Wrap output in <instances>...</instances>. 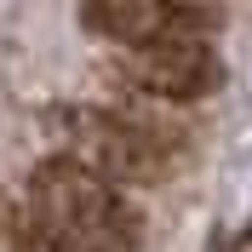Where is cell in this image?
<instances>
[{
  "instance_id": "3",
  "label": "cell",
  "mask_w": 252,
  "mask_h": 252,
  "mask_svg": "<svg viewBox=\"0 0 252 252\" xmlns=\"http://www.w3.org/2000/svg\"><path fill=\"white\" fill-rule=\"evenodd\" d=\"M103 75L155 103H201L223 86V58L206 46V34H166L126 46V63H103Z\"/></svg>"
},
{
  "instance_id": "1",
  "label": "cell",
  "mask_w": 252,
  "mask_h": 252,
  "mask_svg": "<svg viewBox=\"0 0 252 252\" xmlns=\"http://www.w3.org/2000/svg\"><path fill=\"white\" fill-rule=\"evenodd\" d=\"M29 206L58 229L92 252H138L149 241L143 212L126 201V184L92 172L75 155H52L29 172Z\"/></svg>"
},
{
  "instance_id": "2",
  "label": "cell",
  "mask_w": 252,
  "mask_h": 252,
  "mask_svg": "<svg viewBox=\"0 0 252 252\" xmlns=\"http://www.w3.org/2000/svg\"><path fill=\"white\" fill-rule=\"evenodd\" d=\"M46 138L58 143V155L86 160L92 172L115 178V184H166L172 172V149L138 126L126 109H97V103H52L40 115Z\"/></svg>"
},
{
  "instance_id": "4",
  "label": "cell",
  "mask_w": 252,
  "mask_h": 252,
  "mask_svg": "<svg viewBox=\"0 0 252 252\" xmlns=\"http://www.w3.org/2000/svg\"><path fill=\"white\" fill-rule=\"evenodd\" d=\"M80 29L115 46H149L166 34H212L218 17L189 0H80Z\"/></svg>"
}]
</instances>
